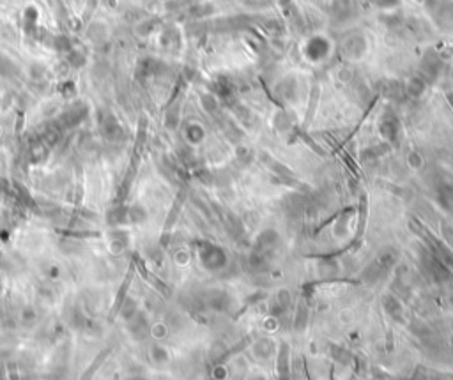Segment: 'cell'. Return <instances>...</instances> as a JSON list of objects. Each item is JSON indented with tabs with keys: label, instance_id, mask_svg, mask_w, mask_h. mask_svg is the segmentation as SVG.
Returning <instances> with one entry per match:
<instances>
[{
	"label": "cell",
	"instance_id": "cell-1",
	"mask_svg": "<svg viewBox=\"0 0 453 380\" xmlns=\"http://www.w3.org/2000/svg\"><path fill=\"white\" fill-rule=\"evenodd\" d=\"M85 117H87V106L81 103H75L71 108H68V110L61 115L59 126H62V128H75Z\"/></svg>",
	"mask_w": 453,
	"mask_h": 380
},
{
	"label": "cell",
	"instance_id": "cell-2",
	"mask_svg": "<svg viewBox=\"0 0 453 380\" xmlns=\"http://www.w3.org/2000/svg\"><path fill=\"white\" fill-rule=\"evenodd\" d=\"M99 129H101L103 136L108 140H121L122 128L117 122V119L110 113H105L99 117Z\"/></svg>",
	"mask_w": 453,
	"mask_h": 380
},
{
	"label": "cell",
	"instance_id": "cell-3",
	"mask_svg": "<svg viewBox=\"0 0 453 380\" xmlns=\"http://www.w3.org/2000/svg\"><path fill=\"white\" fill-rule=\"evenodd\" d=\"M16 73V66H14V62L11 61L9 57H6V55L0 53V76H13V74Z\"/></svg>",
	"mask_w": 453,
	"mask_h": 380
},
{
	"label": "cell",
	"instance_id": "cell-4",
	"mask_svg": "<svg viewBox=\"0 0 453 380\" xmlns=\"http://www.w3.org/2000/svg\"><path fill=\"white\" fill-rule=\"evenodd\" d=\"M85 62H87V57H85L83 51L80 50L68 51V64L71 66V68H81V66H85Z\"/></svg>",
	"mask_w": 453,
	"mask_h": 380
},
{
	"label": "cell",
	"instance_id": "cell-5",
	"mask_svg": "<svg viewBox=\"0 0 453 380\" xmlns=\"http://www.w3.org/2000/svg\"><path fill=\"white\" fill-rule=\"evenodd\" d=\"M51 43H53V48L57 51H71L73 50V44H71V39H69L68 36H55L53 39H51Z\"/></svg>",
	"mask_w": 453,
	"mask_h": 380
},
{
	"label": "cell",
	"instance_id": "cell-6",
	"mask_svg": "<svg viewBox=\"0 0 453 380\" xmlns=\"http://www.w3.org/2000/svg\"><path fill=\"white\" fill-rule=\"evenodd\" d=\"M44 76V68L39 64H32L31 66V78L32 80H41Z\"/></svg>",
	"mask_w": 453,
	"mask_h": 380
},
{
	"label": "cell",
	"instance_id": "cell-7",
	"mask_svg": "<svg viewBox=\"0 0 453 380\" xmlns=\"http://www.w3.org/2000/svg\"><path fill=\"white\" fill-rule=\"evenodd\" d=\"M61 92L66 96V98H69V96H71L73 92H75V85H73L71 81H68V83H64V87L61 89Z\"/></svg>",
	"mask_w": 453,
	"mask_h": 380
},
{
	"label": "cell",
	"instance_id": "cell-8",
	"mask_svg": "<svg viewBox=\"0 0 453 380\" xmlns=\"http://www.w3.org/2000/svg\"><path fill=\"white\" fill-rule=\"evenodd\" d=\"M0 288H2V281H0Z\"/></svg>",
	"mask_w": 453,
	"mask_h": 380
}]
</instances>
